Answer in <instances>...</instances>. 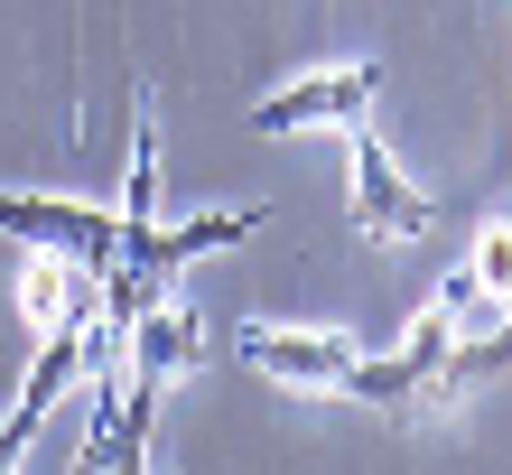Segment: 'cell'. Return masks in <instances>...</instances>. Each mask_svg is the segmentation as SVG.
Listing matches in <instances>:
<instances>
[{
    "label": "cell",
    "mask_w": 512,
    "mask_h": 475,
    "mask_svg": "<svg viewBox=\"0 0 512 475\" xmlns=\"http://www.w3.org/2000/svg\"><path fill=\"white\" fill-rule=\"evenodd\" d=\"M243 364L270 373V382H289V392H364V354H354L345 336H308V326H243Z\"/></svg>",
    "instance_id": "277c9868"
},
{
    "label": "cell",
    "mask_w": 512,
    "mask_h": 475,
    "mask_svg": "<svg viewBox=\"0 0 512 475\" xmlns=\"http://www.w3.org/2000/svg\"><path fill=\"white\" fill-rule=\"evenodd\" d=\"M373 94H382V75L373 66H317V75H298V84H280V94H261L252 103V131H354L373 112Z\"/></svg>",
    "instance_id": "5b68a950"
},
{
    "label": "cell",
    "mask_w": 512,
    "mask_h": 475,
    "mask_svg": "<svg viewBox=\"0 0 512 475\" xmlns=\"http://www.w3.org/2000/svg\"><path fill=\"white\" fill-rule=\"evenodd\" d=\"M354 224H364L373 243H419V233H429V196L391 168V150L364 122H354Z\"/></svg>",
    "instance_id": "8992f818"
},
{
    "label": "cell",
    "mask_w": 512,
    "mask_h": 475,
    "mask_svg": "<svg viewBox=\"0 0 512 475\" xmlns=\"http://www.w3.org/2000/svg\"><path fill=\"white\" fill-rule=\"evenodd\" d=\"M0 233L28 243V252L75 261L84 280H103L112 252H122V205H94V196H10V187H0Z\"/></svg>",
    "instance_id": "7a4b0ae2"
},
{
    "label": "cell",
    "mask_w": 512,
    "mask_h": 475,
    "mask_svg": "<svg viewBox=\"0 0 512 475\" xmlns=\"http://www.w3.org/2000/svg\"><path fill=\"white\" fill-rule=\"evenodd\" d=\"M466 271H475V280H485V299H494V308L512 299V224H494V233H485V243H475V261H466Z\"/></svg>",
    "instance_id": "9c48e42d"
},
{
    "label": "cell",
    "mask_w": 512,
    "mask_h": 475,
    "mask_svg": "<svg viewBox=\"0 0 512 475\" xmlns=\"http://www.w3.org/2000/svg\"><path fill=\"white\" fill-rule=\"evenodd\" d=\"M196 354H205V345H196V308H187V299H149V308L131 317V364H140V373L168 382V373H187Z\"/></svg>",
    "instance_id": "52a82bcc"
},
{
    "label": "cell",
    "mask_w": 512,
    "mask_h": 475,
    "mask_svg": "<svg viewBox=\"0 0 512 475\" xmlns=\"http://www.w3.org/2000/svg\"><path fill=\"white\" fill-rule=\"evenodd\" d=\"M122 224H159V122H149V94L131 103V168H122Z\"/></svg>",
    "instance_id": "ba28073f"
},
{
    "label": "cell",
    "mask_w": 512,
    "mask_h": 475,
    "mask_svg": "<svg viewBox=\"0 0 512 475\" xmlns=\"http://www.w3.org/2000/svg\"><path fill=\"white\" fill-rule=\"evenodd\" d=\"M261 215H187V224H122V252H112V271H103V317L112 326H131L149 299H168V280L187 271L196 252H233V243H252Z\"/></svg>",
    "instance_id": "6da1fadb"
},
{
    "label": "cell",
    "mask_w": 512,
    "mask_h": 475,
    "mask_svg": "<svg viewBox=\"0 0 512 475\" xmlns=\"http://www.w3.org/2000/svg\"><path fill=\"white\" fill-rule=\"evenodd\" d=\"M94 317H103V299H94V308H75L56 336H38V364H28L19 401H10V420H0V475H19V466H28V448H38V429H47V410L84 382V345H94Z\"/></svg>",
    "instance_id": "3957f363"
}]
</instances>
